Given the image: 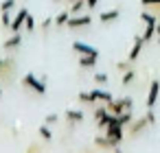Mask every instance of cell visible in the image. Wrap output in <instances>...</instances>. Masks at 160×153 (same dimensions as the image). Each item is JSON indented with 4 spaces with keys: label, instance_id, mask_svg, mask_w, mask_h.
Here are the masks:
<instances>
[{
    "label": "cell",
    "instance_id": "34",
    "mask_svg": "<svg viewBox=\"0 0 160 153\" xmlns=\"http://www.w3.org/2000/svg\"><path fill=\"white\" fill-rule=\"evenodd\" d=\"M156 35H160V22H158V26H156Z\"/></svg>",
    "mask_w": 160,
    "mask_h": 153
},
{
    "label": "cell",
    "instance_id": "20",
    "mask_svg": "<svg viewBox=\"0 0 160 153\" xmlns=\"http://www.w3.org/2000/svg\"><path fill=\"white\" fill-rule=\"evenodd\" d=\"M16 9V0H2V5H0V13H11Z\"/></svg>",
    "mask_w": 160,
    "mask_h": 153
},
{
    "label": "cell",
    "instance_id": "31",
    "mask_svg": "<svg viewBox=\"0 0 160 153\" xmlns=\"http://www.w3.org/2000/svg\"><path fill=\"white\" fill-rule=\"evenodd\" d=\"M57 120H59V118H57V114H48V116H46V125H55Z\"/></svg>",
    "mask_w": 160,
    "mask_h": 153
},
{
    "label": "cell",
    "instance_id": "24",
    "mask_svg": "<svg viewBox=\"0 0 160 153\" xmlns=\"http://www.w3.org/2000/svg\"><path fill=\"white\" fill-rule=\"evenodd\" d=\"M40 136H42L44 140H51V138H53V131H51V127H48L46 122H44V125L40 127Z\"/></svg>",
    "mask_w": 160,
    "mask_h": 153
},
{
    "label": "cell",
    "instance_id": "36",
    "mask_svg": "<svg viewBox=\"0 0 160 153\" xmlns=\"http://www.w3.org/2000/svg\"><path fill=\"white\" fill-rule=\"evenodd\" d=\"M156 44H158V48H160V35H158V40H156Z\"/></svg>",
    "mask_w": 160,
    "mask_h": 153
},
{
    "label": "cell",
    "instance_id": "32",
    "mask_svg": "<svg viewBox=\"0 0 160 153\" xmlns=\"http://www.w3.org/2000/svg\"><path fill=\"white\" fill-rule=\"evenodd\" d=\"M147 118H149V122L151 125H156V114H153V109H147V114H145Z\"/></svg>",
    "mask_w": 160,
    "mask_h": 153
},
{
    "label": "cell",
    "instance_id": "25",
    "mask_svg": "<svg viewBox=\"0 0 160 153\" xmlns=\"http://www.w3.org/2000/svg\"><path fill=\"white\" fill-rule=\"evenodd\" d=\"M116 70H118V72H127V70H132V61H118V64H116Z\"/></svg>",
    "mask_w": 160,
    "mask_h": 153
},
{
    "label": "cell",
    "instance_id": "11",
    "mask_svg": "<svg viewBox=\"0 0 160 153\" xmlns=\"http://www.w3.org/2000/svg\"><path fill=\"white\" fill-rule=\"evenodd\" d=\"M118 18H121V9H110V11H103V13L99 16L101 24H110V22L118 20Z\"/></svg>",
    "mask_w": 160,
    "mask_h": 153
},
{
    "label": "cell",
    "instance_id": "26",
    "mask_svg": "<svg viewBox=\"0 0 160 153\" xmlns=\"http://www.w3.org/2000/svg\"><path fill=\"white\" fill-rule=\"evenodd\" d=\"M11 20H13V18H11V13H2V16H0V22H2V26H5V29H9V26H11Z\"/></svg>",
    "mask_w": 160,
    "mask_h": 153
},
{
    "label": "cell",
    "instance_id": "5",
    "mask_svg": "<svg viewBox=\"0 0 160 153\" xmlns=\"http://www.w3.org/2000/svg\"><path fill=\"white\" fill-rule=\"evenodd\" d=\"M105 136H108L110 140H114L116 144H121V140L125 138V133H123V125H121V122L114 118V122L105 127Z\"/></svg>",
    "mask_w": 160,
    "mask_h": 153
},
{
    "label": "cell",
    "instance_id": "35",
    "mask_svg": "<svg viewBox=\"0 0 160 153\" xmlns=\"http://www.w3.org/2000/svg\"><path fill=\"white\" fill-rule=\"evenodd\" d=\"M2 66H5V59H0V70H2Z\"/></svg>",
    "mask_w": 160,
    "mask_h": 153
},
{
    "label": "cell",
    "instance_id": "38",
    "mask_svg": "<svg viewBox=\"0 0 160 153\" xmlns=\"http://www.w3.org/2000/svg\"><path fill=\"white\" fill-rule=\"evenodd\" d=\"M53 2H62V0H53Z\"/></svg>",
    "mask_w": 160,
    "mask_h": 153
},
{
    "label": "cell",
    "instance_id": "19",
    "mask_svg": "<svg viewBox=\"0 0 160 153\" xmlns=\"http://www.w3.org/2000/svg\"><path fill=\"white\" fill-rule=\"evenodd\" d=\"M68 18H70V11H68V9H64V11H62V13L55 18V26H66Z\"/></svg>",
    "mask_w": 160,
    "mask_h": 153
},
{
    "label": "cell",
    "instance_id": "27",
    "mask_svg": "<svg viewBox=\"0 0 160 153\" xmlns=\"http://www.w3.org/2000/svg\"><path fill=\"white\" fill-rule=\"evenodd\" d=\"M24 29H27V31H31V33H33V29H35V20H33V18H31V16H27V22H24Z\"/></svg>",
    "mask_w": 160,
    "mask_h": 153
},
{
    "label": "cell",
    "instance_id": "17",
    "mask_svg": "<svg viewBox=\"0 0 160 153\" xmlns=\"http://www.w3.org/2000/svg\"><path fill=\"white\" fill-rule=\"evenodd\" d=\"M116 120H118V122H121V125L125 127V125H129V122L134 120V112H132V109H127V112L118 114V116H116Z\"/></svg>",
    "mask_w": 160,
    "mask_h": 153
},
{
    "label": "cell",
    "instance_id": "4",
    "mask_svg": "<svg viewBox=\"0 0 160 153\" xmlns=\"http://www.w3.org/2000/svg\"><path fill=\"white\" fill-rule=\"evenodd\" d=\"M127 127H129V129H127V136H129V138H138L147 127H151V122H149V118H147V116H140L138 120L134 118Z\"/></svg>",
    "mask_w": 160,
    "mask_h": 153
},
{
    "label": "cell",
    "instance_id": "10",
    "mask_svg": "<svg viewBox=\"0 0 160 153\" xmlns=\"http://www.w3.org/2000/svg\"><path fill=\"white\" fill-rule=\"evenodd\" d=\"M90 94H92V98H94L97 103H103V105H108V103L112 101V94H110L108 90H103V88H97V90H92Z\"/></svg>",
    "mask_w": 160,
    "mask_h": 153
},
{
    "label": "cell",
    "instance_id": "16",
    "mask_svg": "<svg viewBox=\"0 0 160 153\" xmlns=\"http://www.w3.org/2000/svg\"><path fill=\"white\" fill-rule=\"evenodd\" d=\"M99 55H79V66L81 68H94Z\"/></svg>",
    "mask_w": 160,
    "mask_h": 153
},
{
    "label": "cell",
    "instance_id": "23",
    "mask_svg": "<svg viewBox=\"0 0 160 153\" xmlns=\"http://www.w3.org/2000/svg\"><path fill=\"white\" fill-rule=\"evenodd\" d=\"M92 81H94L97 85H105V83H108V74H105V72H97V74L92 77Z\"/></svg>",
    "mask_w": 160,
    "mask_h": 153
},
{
    "label": "cell",
    "instance_id": "2",
    "mask_svg": "<svg viewBox=\"0 0 160 153\" xmlns=\"http://www.w3.org/2000/svg\"><path fill=\"white\" fill-rule=\"evenodd\" d=\"M132 105H134V101H132L129 96H125V98H112L105 107H108V112H110V114L118 116V114H123V112L132 109Z\"/></svg>",
    "mask_w": 160,
    "mask_h": 153
},
{
    "label": "cell",
    "instance_id": "1",
    "mask_svg": "<svg viewBox=\"0 0 160 153\" xmlns=\"http://www.w3.org/2000/svg\"><path fill=\"white\" fill-rule=\"evenodd\" d=\"M16 72H18V64H16V59H5V66H2V70H0V83L2 85H11L13 83V79H16Z\"/></svg>",
    "mask_w": 160,
    "mask_h": 153
},
{
    "label": "cell",
    "instance_id": "7",
    "mask_svg": "<svg viewBox=\"0 0 160 153\" xmlns=\"http://www.w3.org/2000/svg\"><path fill=\"white\" fill-rule=\"evenodd\" d=\"M158 94H160V81L153 79L149 83V96H147V109H153L156 101H158Z\"/></svg>",
    "mask_w": 160,
    "mask_h": 153
},
{
    "label": "cell",
    "instance_id": "3",
    "mask_svg": "<svg viewBox=\"0 0 160 153\" xmlns=\"http://www.w3.org/2000/svg\"><path fill=\"white\" fill-rule=\"evenodd\" d=\"M22 85L29 88V90H33V92L40 94V96L46 92V83H44V79H38L35 74H24V77H22Z\"/></svg>",
    "mask_w": 160,
    "mask_h": 153
},
{
    "label": "cell",
    "instance_id": "6",
    "mask_svg": "<svg viewBox=\"0 0 160 153\" xmlns=\"http://www.w3.org/2000/svg\"><path fill=\"white\" fill-rule=\"evenodd\" d=\"M92 24V18L90 16H81V13H70V18H68V22H66V26L68 29H83V26H90Z\"/></svg>",
    "mask_w": 160,
    "mask_h": 153
},
{
    "label": "cell",
    "instance_id": "18",
    "mask_svg": "<svg viewBox=\"0 0 160 153\" xmlns=\"http://www.w3.org/2000/svg\"><path fill=\"white\" fill-rule=\"evenodd\" d=\"M83 9H86V0H75V2H70V9L68 11L75 16V13H81Z\"/></svg>",
    "mask_w": 160,
    "mask_h": 153
},
{
    "label": "cell",
    "instance_id": "30",
    "mask_svg": "<svg viewBox=\"0 0 160 153\" xmlns=\"http://www.w3.org/2000/svg\"><path fill=\"white\" fill-rule=\"evenodd\" d=\"M51 24H55V20H51V18H46V20H44V22H42V31H44V33H46V31H48V26H51Z\"/></svg>",
    "mask_w": 160,
    "mask_h": 153
},
{
    "label": "cell",
    "instance_id": "39",
    "mask_svg": "<svg viewBox=\"0 0 160 153\" xmlns=\"http://www.w3.org/2000/svg\"><path fill=\"white\" fill-rule=\"evenodd\" d=\"M68 2H75V0H68Z\"/></svg>",
    "mask_w": 160,
    "mask_h": 153
},
{
    "label": "cell",
    "instance_id": "28",
    "mask_svg": "<svg viewBox=\"0 0 160 153\" xmlns=\"http://www.w3.org/2000/svg\"><path fill=\"white\" fill-rule=\"evenodd\" d=\"M27 153H44V149H42L40 144H31V146L27 149Z\"/></svg>",
    "mask_w": 160,
    "mask_h": 153
},
{
    "label": "cell",
    "instance_id": "8",
    "mask_svg": "<svg viewBox=\"0 0 160 153\" xmlns=\"http://www.w3.org/2000/svg\"><path fill=\"white\" fill-rule=\"evenodd\" d=\"M27 16H29V11H27V9H20V11H18V16L11 20L9 31H11V33H20V29H22V26H24V22H27Z\"/></svg>",
    "mask_w": 160,
    "mask_h": 153
},
{
    "label": "cell",
    "instance_id": "33",
    "mask_svg": "<svg viewBox=\"0 0 160 153\" xmlns=\"http://www.w3.org/2000/svg\"><path fill=\"white\" fill-rule=\"evenodd\" d=\"M99 0H86V9H94Z\"/></svg>",
    "mask_w": 160,
    "mask_h": 153
},
{
    "label": "cell",
    "instance_id": "9",
    "mask_svg": "<svg viewBox=\"0 0 160 153\" xmlns=\"http://www.w3.org/2000/svg\"><path fill=\"white\" fill-rule=\"evenodd\" d=\"M72 50L79 53V55H99L97 48L90 46V44H86V42H75V44H72Z\"/></svg>",
    "mask_w": 160,
    "mask_h": 153
},
{
    "label": "cell",
    "instance_id": "22",
    "mask_svg": "<svg viewBox=\"0 0 160 153\" xmlns=\"http://www.w3.org/2000/svg\"><path fill=\"white\" fill-rule=\"evenodd\" d=\"M77 98H79V103H86V105L97 103V101L92 98V94H90V92H79V96H77Z\"/></svg>",
    "mask_w": 160,
    "mask_h": 153
},
{
    "label": "cell",
    "instance_id": "15",
    "mask_svg": "<svg viewBox=\"0 0 160 153\" xmlns=\"http://www.w3.org/2000/svg\"><path fill=\"white\" fill-rule=\"evenodd\" d=\"M20 44H22V35H20V33H13V35L5 42V48H7V50H16V48H20Z\"/></svg>",
    "mask_w": 160,
    "mask_h": 153
},
{
    "label": "cell",
    "instance_id": "29",
    "mask_svg": "<svg viewBox=\"0 0 160 153\" xmlns=\"http://www.w3.org/2000/svg\"><path fill=\"white\" fill-rule=\"evenodd\" d=\"M140 5L142 7H156V5H160V0H140Z\"/></svg>",
    "mask_w": 160,
    "mask_h": 153
},
{
    "label": "cell",
    "instance_id": "21",
    "mask_svg": "<svg viewBox=\"0 0 160 153\" xmlns=\"http://www.w3.org/2000/svg\"><path fill=\"white\" fill-rule=\"evenodd\" d=\"M134 79H136V72H134V70H127V72H123L121 83H123V85H132V83H134Z\"/></svg>",
    "mask_w": 160,
    "mask_h": 153
},
{
    "label": "cell",
    "instance_id": "14",
    "mask_svg": "<svg viewBox=\"0 0 160 153\" xmlns=\"http://www.w3.org/2000/svg\"><path fill=\"white\" fill-rule=\"evenodd\" d=\"M86 116H83V112H79V109H68L66 112V120H68V125H77V122H81Z\"/></svg>",
    "mask_w": 160,
    "mask_h": 153
},
{
    "label": "cell",
    "instance_id": "37",
    "mask_svg": "<svg viewBox=\"0 0 160 153\" xmlns=\"http://www.w3.org/2000/svg\"><path fill=\"white\" fill-rule=\"evenodd\" d=\"M0 96H2V83H0Z\"/></svg>",
    "mask_w": 160,
    "mask_h": 153
},
{
    "label": "cell",
    "instance_id": "12",
    "mask_svg": "<svg viewBox=\"0 0 160 153\" xmlns=\"http://www.w3.org/2000/svg\"><path fill=\"white\" fill-rule=\"evenodd\" d=\"M142 46H145V40H142V35H140V37H136V40H134V46H132V50H129V61H132V64L138 59V55H140Z\"/></svg>",
    "mask_w": 160,
    "mask_h": 153
},
{
    "label": "cell",
    "instance_id": "13",
    "mask_svg": "<svg viewBox=\"0 0 160 153\" xmlns=\"http://www.w3.org/2000/svg\"><path fill=\"white\" fill-rule=\"evenodd\" d=\"M94 146H99V149H114V146H118V144H116L114 140H110V138L103 133V136H97V138H94Z\"/></svg>",
    "mask_w": 160,
    "mask_h": 153
}]
</instances>
